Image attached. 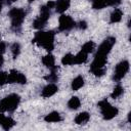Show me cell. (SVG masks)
Segmentation results:
<instances>
[{"mask_svg": "<svg viewBox=\"0 0 131 131\" xmlns=\"http://www.w3.org/2000/svg\"><path fill=\"white\" fill-rule=\"evenodd\" d=\"M33 42L50 52L54 47V33L52 31H39L35 34Z\"/></svg>", "mask_w": 131, "mask_h": 131, "instance_id": "1", "label": "cell"}, {"mask_svg": "<svg viewBox=\"0 0 131 131\" xmlns=\"http://www.w3.org/2000/svg\"><path fill=\"white\" fill-rule=\"evenodd\" d=\"M8 16L11 20V27L14 31H18L26 16V11L21 8H11L8 12Z\"/></svg>", "mask_w": 131, "mask_h": 131, "instance_id": "2", "label": "cell"}, {"mask_svg": "<svg viewBox=\"0 0 131 131\" xmlns=\"http://www.w3.org/2000/svg\"><path fill=\"white\" fill-rule=\"evenodd\" d=\"M19 101H20L19 95L15 93L9 94L0 101V110L4 112H13L19 104Z\"/></svg>", "mask_w": 131, "mask_h": 131, "instance_id": "3", "label": "cell"}, {"mask_svg": "<svg viewBox=\"0 0 131 131\" xmlns=\"http://www.w3.org/2000/svg\"><path fill=\"white\" fill-rule=\"evenodd\" d=\"M98 107L101 112V115L103 117L104 120H112L113 118H115L119 111L117 107L113 106L106 99H102L98 102Z\"/></svg>", "mask_w": 131, "mask_h": 131, "instance_id": "4", "label": "cell"}, {"mask_svg": "<svg viewBox=\"0 0 131 131\" xmlns=\"http://www.w3.org/2000/svg\"><path fill=\"white\" fill-rule=\"evenodd\" d=\"M50 13H51V9L48 8L46 5H43L40 9V15L33 23V27L37 30H40V29L44 28L45 25L47 24L49 17H50Z\"/></svg>", "mask_w": 131, "mask_h": 131, "instance_id": "5", "label": "cell"}, {"mask_svg": "<svg viewBox=\"0 0 131 131\" xmlns=\"http://www.w3.org/2000/svg\"><path fill=\"white\" fill-rule=\"evenodd\" d=\"M116 43V39L114 37H108L106 38L99 46L98 49L95 53V56L97 57H101V58H106V56L108 55V53L111 52L112 47L114 46V44Z\"/></svg>", "mask_w": 131, "mask_h": 131, "instance_id": "6", "label": "cell"}, {"mask_svg": "<svg viewBox=\"0 0 131 131\" xmlns=\"http://www.w3.org/2000/svg\"><path fill=\"white\" fill-rule=\"evenodd\" d=\"M129 61L128 60H122L120 61L115 69V73H114V80L115 81H120L121 79H123L125 77V75L128 73L129 71Z\"/></svg>", "mask_w": 131, "mask_h": 131, "instance_id": "7", "label": "cell"}, {"mask_svg": "<svg viewBox=\"0 0 131 131\" xmlns=\"http://www.w3.org/2000/svg\"><path fill=\"white\" fill-rule=\"evenodd\" d=\"M75 26H76V23L70 15L62 14V15L59 16V19H58V29H59V31H62V32L70 31Z\"/></svg>", "mask_w": 131, "mask_h": 131, "instance_id": "8", "label": "cell"}, {"mask_svg": "<svg viewBox=\"0 0 131 131\" xmlns=\"http://www.w3.org/2000/svg\"><path fill=\"white\" fill-rule=\"evenodd\" d=\"M27 78L24 74L16 70H11L9 74H7V83H18V84H26Z\"/></svg>", "mask_w": 131, "mask_h": 131, "instance_id": "9", "label": "cell"}, {"mask_svg": "<svg viewBox=\"0 0 131 131\" xmlns=\"http://www.w3.org/2000/svg\"><path fill=\"white\" fill-rule=\"evenodd\" d=\"M121 0H92V7L94 9H102L106 6H117Z\"/></svg>", "mask_w": 131, "mask_h": 131, "instance_id": "10", "label": "cell"}, {"mask_svg": "<svg viewBox=\"0 0 131 131\" xmlns=\"http://www.w3.org/2000/svg\"><path fill=\"white\" fill-rule=\"evenodd\" d=\"M57 90H58V87H57L54 83H49V84H47V85L43 88V90H42V92H41V95H42L43 97L47 98V97H50V96L54 95V94L57 92Z\"/></svg>", "mask_w": 131, "mask_h": 131, "instance_id": "11", "label": "cell"}, {"mask_svg": "<svg viewBox=\"0 0 131 131\" xmlns=\"http://www.w3.org/2000/svg\"><path fill=\"white\" fill-rule=\"evenodd\" d=\"M42 62L45 67H47L50 71H56V67H55V58L52 54H47L45 56H43L42 58Z\"/></svg>", "mask_w": 131, "mask_h": 131, "instance_id": "12", "label": "cell"}, {"mask_svg": "<svg viewBox=\"0 0 131 131\" xmlns=\"http://www.w3.org/2000/svg\"><path fill=\"white\" fill-rule=\"evenodd\" d=\"M70 4H71V0H57L55 2V7L54 8L57 12L62 13L70 7Z\"/></svg>", "mask_w": 131, "mask_h": 131, "instance_id": "13", "label": "cell"}, {"mask_svg": "<svg viewBox=\"0 0 131 131\" xmlns=\"http://www.w3.org/2000/svg\"><path fill=\"white\" fill-rule=\"evenodd\" d=\"M44 120L46 122H48V123H57V122H60L62 120V118H61V116H60L59 113H57V112H51V113H49L48 115L45 116Z\"/></svg>", "mask_w": 131, "mask_h": 131, "instance_id": "14", "label": "cell"}, {"mask_svg": "<svg viewBox=\"0 0 131 131\" xmlns=\"http://www.w3.org/2000/svg\"><path fill=\"white\" fill-rule=\"evenodd\" d=\"M89 119H90V115L87 112H82L76 116L75 123L78 125H84L89 121Z\"/></svg>", "mask_w": 131, "mask_h": 131, "instance_id": "15", "label": "cell"}, {"mask_svg": "<svg viewBox=\"0 0 131 131\" xmlns=\"http://www.w3.org/2000/svg\"><path fill=\"white\" fill-rule=\"evenodd\" d=\"M122 16H123V11H122L120 8H115V9L113 10V12L111 13L110 21H111L112 24L119 23V21L122 19Z\"/></svg>", "mask_w": 131, "mask_h": 131, "instance_id": "16", "label": "cell"}, {"mask_svg": "<svg viewBox=\"0 0 131 131\" xmlns=\"http://www.w3.org/2000/svg\"><path fill=\"white\" fill-rule=\"evenodd\" d=\"M72 89L74 90V91H77V90H79L80 88H82L83 86H84V79H83V77H81V76H78V77H76L73 81H72Z\"/></svg>", "mask_w": 131, "mask_h": 131, "instance_id": "17", "label": "cell"}, {"mask_svg": "<svg viewBox=\"0 0 131 131\" xmlns=\"http://www.w3.org/2000/svg\"><path fill=\"white\" fill-rule=\"evenodd\" d=\"M0 125L2 126V128L4 130H9L15 125V122H14L13 119H11L9 117H4V119H3V121H2V123Z\"/></svg>", "mask_w": 131, "mask_h": 131, "instance_id": "18", "label": "cell"}, {"mask_svg": "<svg viewBox=\"0 0 131 131\" xmlns=\"http://www.w3.org/2000/svg\"><path fill=\"white\" fill-rule=\"evenodd\" d=\"M87 58H88V54L81 50L79 53H77L75 55V64H82V63L86 62Z\"/></svg>", "mask_w": 131, "mask_h": 131, "instance_id": "19", "label": "cell"}, {"mask_svg": "<svg viewBox=\"0 0 131 131\" xmlns=\"http://www.w3.org/2000/svg\"><path fill=\"white\" fill-rule=\"evenodd\" d=\"M81 105V101L77 96H73L70 98V100L68 101V106L70 110H77L79 108Z\"/></svg>", "mask_w": 131, "mask_h": 131, "instance_id": "20", "label": "cell"}, {"mask_svg": "<svg viewBox=\"0 0 131 131\" xmlns=\"http://www.w3.org/2000/svg\"><path fill=\"white\" fill-rule=\"evenodd\" d=\"M61 63L63 66H72L75 64V55L68 53L66 55H63V57L61 58Z\"/></svg>", "mask_w": 131, "mask_h": 131, "instance_id": "21", "label": "cell"}, {"mask_svg": "<svg viewBox=\"0 0 131 131\" xmlns=\"http://www.w3.org/2000/svg\"><path fill=\"white\" fill-rule=\"evenodd\" d=\"M94 49H95V44H94V42H92V41H88V42H86V43L82 46V48H81V50H82L83 52L87 53V54L93 52Z\"/></svg>", "mask_w": 131, "mask_h": 131, "instance_id": "22", "label": "cell"}, {"mask_svg": "<svg viewBox=\"0 0 131 131\" xmlns=\"http://www.w3.org/2000/svg\"><path fill=\"white\" fill-rule=\"evenodd\" d=\"M123 93H124V88H123L121 85H117V86L114 88V90H113L111 96H112V98H118V97H120Z\"/></svg>", "mask_w": 131, "mask_h": 131, "instance_id": "23", "label": "cell"}, {"mask_svg": "<svg viewBox=\"0 0 131 131\" xmlns=\"http://www.w3.org/2000/svg\"><path fill=\"white\" fill-rule=\"evenodd\" d=\"M10 50H11V53H12L13 58H16V57L18 56L19 52H20V45H19L18 43L15 42V43H13V44L11 45Z\"/></svg>", "mask_w": 131, "mask_h": 131, "instance_id": "24", "label": "cell"}, {"mask_svg": "<svg viewBox=\"0 0 131 131\" xmlns=\"http://www.w3.org/2000/svg\"><path fill=\"white\" fill-rule=\"evenodd\" d=\"M45 80L48 81V82H50V83L56 82V81L58 80V76H57V74H56V71H51V73H50L48 76L45 77Z\"/></svg>", "mask_w": 131, "mask_h": 131, "instance_id": "25", "label": "cell"}, {"mask_svg": "<svg viewBox=\"0 0 131 131\" xmlns=\"http://www.w3.org/2000/svg\"><path fill=\"white\" fill-rule=\"evenodd\" d=\"M78 28L80 29V30H85V29H87V23L86 21H84V20H81L80 23H78Z\"/></svg>", "mask_w": 131, "mask_h": 131, "instance_id": "26", "label": "cell"}, {"mask_svg": "<svg viewBox=\"0 0 131 131\" xmlns=\"http://www.w3.org/2000/svg\"><path fill=\"white\" fill-rule=\"evenodd\" d=\"M6 50V43L0 42V54H3Z\"/></svg>", "mask_w": 131, "mask_h": 131, "instance_id": "27", "label": "cell"}, {"mask_svg": "<svg viewBox=\"0 0 131 131\" xmlns=\"http://www.w3.org/2000/svg\"><path fill=\"white\" fill-rule=\"evenodd\" d=\"M3 63H4V58H3L2 54H0V68L3 66Z\"/></svg>", "mask_w": 131, "mask_h": 131, "instance_id": "28", "label": "cell"}, {"mask_svg": "<svg viewBox=\"0 0 131 131\" xmlns=\"http://www.w3.org/2000/svg\"><path fill=\"white\" fill-rule=\"evenodd\" d=\"M17 0H6V3L8 4V5H10V4H12V3H14V2H16Z\"/></svg>", "mask_w": 131, "mask_h": 131, "instance_id": "29", "label": "cell"}, {"mask_svg": "<svg viewBox=\"0 0 131 131\" xmlns=\"http://www.w3.org/2000/svg\"><path fill=\"white\" fill-rule=\"evenodd\" d=\"M4 117H5V116H4L3 114H1V113H0V124L2 123V121H3V119H4Z\"/></svg>", "mask_w": 131, "mask_h": 131, "instance_id": "30", "label": "cell"}, {"mask_svg": "<svg viewBox=\"0 0 131 131\" xmlns=\"http://www.w3.org/2000/svg\"><path fill=\"white\" fill-rule=\"evenodd\" d=\"M2 6H3V0H0V11L2 10Z\"/></svg>", "mask_w": 131, "mask_h": 131, "instance_id": "31", "label": "cell"}, {"mask_svg": "<svg viewBox=\"0 0 131 131\" xmlns=\"http://www.w3.org/2000/svg\"><path fill=\"white\" fill-rule=\"evenodd\" d=\"M28 1H29V2H30V3H31V2H34V1H35V0H28Z\"/></svg>", "mask_w": 131, "mask_h": 131, "instance_id": "32", "label": "cell"}, {"mask_svg": "<svg viewBox=\"0 0 131 131\" xmlns=\"http://www.w3.org/2000/svg\"><path fill=\"white\" fill-rule=\"evenodd\" d=\"M0 38H1V34H0Z\"/></svg>", "mask_w": 131, "mask_h": 131, "instance_id": "33", "label": "cell"}, {"mask_svg": "<svg viewBox=\"0 0 131 131\" xmlns=\"http://www.w3.org/2000/svg\"><path fill=\"white\" fill-rule=\"evenodd\" d=\"M0 111H1V110H0Z\"/></svg>", "mask_w": 131, "mask_h": 131, "instance_id": "34", "label": "cell"}]
</instances>
